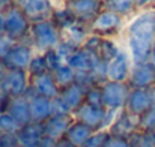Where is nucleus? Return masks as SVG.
Here are the masks:
<instances>
[{
  "mask_svg": "<svg viewBox=\"0 0 155 147\" xmlns=\"http://www.w3.org/2000/svg\"><path fill=\"white\" fill-rule=\"evenodd\" d=\"M124 39L134 65L149 62L155 44V8L137 12L127 23Z\"/></svg>",
  "mask_w": 155,
  "mask_h": 147,
  "instance_id": "1",
  "label": "nucleus"
},
{
  "mask_svg": "<svg viewBox=\"0 0 155 147\" xmlns=\"http://www.w3.org/2000/svg\"><path fill=\"white\" fill-rule=\"evenodd\" d=\"M30 42L38 54H44L48 50H54L62 42V32L51 20L33 23L30 29Z\"/></svg>",
  "mask_w": 155,
  "mask_h": 147,
  "instance_id": "2",
  "label": "nucleus"
},
{
  "mask_svg": "<svg viewBox=\"0 0 155 147\" xmlns=\"http://www.w3.org/2000/svg\"><path fill=\"white\" fill-rule=\"evenodd\" d=\"M127 20L108 9H103L91 24V33L105 39H116L125 32Z\"/></svg>",
  "mask_w": 155,
  "mask_h": 147,
  "instance_id": "3",
  "label": "nucleus"
},
{
  "mask_svg": "<svg viewBox=\"0 0 155 147\" xmlns=\"http://www.w3.org/2000/svg\"><path fill=\"white\" fill-rule=\"evenodd\" d=\"M6 17V26L5 33L15 42H24L30 39V29L32 23L26 17L24 11L18 5H12L9 9L5 11Z\"/></svg>",
  "mask_w": 155,
  "mask_h": 147,
  "instance_id": "4",
  "label": "nucleus"
},
{
  "mask_svg": "<svg viewBox=\"0 0 155 147\" xmlns=\"http://www.w3.org/2000/svg\"><path fill=\"white\" fill-rule=\"evenodd\" d=\"M36 54L38 53L35 51L30 39H27L24 42H17L9 51V54L6 56V59L3 60L2 65L8 71H27Z\"/></svg>",
  "mask_w": 155,
  "mask_h": 147,
  "instance_id": "5",
  "label": "nucleus"
},
{
  "mask_svg": "<svg viewBox=\"0 0 155 147\" xmlns=\"http://www.w3.org/2000/svg\"><path fill=\"white\" fill-rule=\"evenodd\" d=\"M101 90H103L104 107L111 111H122L130 96L131 87L128 86V83H116L107 80L101 84Z\"/></svg>",
  "mask_w": 155,
  "mask_h": 147,
  "instance_id": "6",
  "label": "nucleus"
},
{
  "mask_svg": "<svg viewBox=\"0 0 155 147\" xmlns=\"http://www.w3.org/2000/svg\"><path fill=\"white\" fill-rule=\"evenodd\" d=\"M30 89V77L27 71H6L0 83V92L11 98L26 96Z\"/></svg>",
  "mask_w": 155,
  "mask_h": 147,
  "instance_id": "7",
  "label": "nucleus"
},
{
  "mask_svg": "<svg viewBox=\"0 0 155 147\" xmlns=\"http://www.w3.org/2000/svg\"><path fill=\"white\" fill-rule=\"evenodd\" d=\"M134 63L131 60V56L128 50L124 47V50L107 63V80L116 81V83H127L131 74Z\"/></svg>",
  "mask_w": 155,
  "mask_h": 147,
  "instance_id": "8",
  "label": "nucleus"
},
{
  "mask_svg": "<svg viewBox=\"0 0 155 147\" xmlns=\"http://www.w3.org/2000/svg\"><path fill=\"white\" fill-rule=\"evenodd\" d=\"M72 15L77 21L84 24H92V21L98 17V14L104 9L103 0H69L66 3Z\"/></svg>",
  "mask_w": 155,
  "mask_h": 147,
  "instance_id": "9",
  "label": "nucleus"
},
{
  "mask_svg": "<svg viewBox=\"0 0 155 147\" xmlns=\"http://www.w3.org/2000/svg\"><path fill=\"white\" fill-rule=\"evenodd\" d=\"M107 114H108L107 108H98V107H92L89 104H83L74 113V119L78 122H83L84 125L91 126L97 132V131L105 129Z\"/></svg>",
  "mask_w": 155,
  "mask_h": 147,
  "instance_id": "10",
  "label": "nucleus"
},
{
  "mask_svg": "<svg viewBox=\"0 0 155 147\" xmlns=\"http://www.w3.org/2000/svg\"><path fill=\"white\" fill-rule=\"evenodd\" d=\"M20 8L24 11L26 17L29 18L32 24L51 20L53 12H54L53 0H24L20 5Z\"/></svg>",
  "mask_w": 155,
  "mask_h": 147,
  "instance_id": "11",
  "label": "nucleus"
},
{
  "mask_svg": "<svg viewBox=\"0 0 155 147\" xmlns=\"http://www.w3.org/2000/svg\"><path fill=\"white\" fill-rule=\"evenodd\" d=\"M107 131L113 137H120V138H128L130 140L137 131H140L139 129V117L131 116L130 113L122 110V111H119L114 122L110 125V128Z\"/></svg>",
  "mask_w": 155,
  "mask_h": 147,
  "instance_id": "12",
  "label": "nucleus"
},
{
  "mask_svg": "<svg viewBox=\"0 0 155 147\" xmlns=\"http://www.w3.org/2000/svg\"><path fill=\"white\" fill-rule=\"evenodd\" d=\"M151 107H154V101H152V95L149 89H131L124 110L130 113L131 116L140 117Z\"/></svg>",
  "mask_w": 155,
  "mask_h": 147,
  "instance_id": "13",
  "label": "nucleus"
},
{
  "mask_svg": "<svg viewBox=\"0 0 155 147\" xmlns=\"http://www.w3.org/2000/svg\"><path fill=\"white\" fill-rule=\"evenodd\" d=\"M128 86L131 89H151L155 86V66L152 63L134 65L128 78Z\"/></svg>",
  "mask_w": 155,
  "mask_h": 147,
  "instance_id": "14",
  "label": "nucleus"
},
{
  "mask_svg": "<svg viewBox=\"0 0 155 147\" xmlns=\"http://www.w3.org/2000/svg\"><path fill=\"white\" fill-rule=\"evenodd\" d=\"M33 95L44 96V98L48 99H54L60 95V89L56 84V81L53 78V74L48 72L45 75H41V77H36V78H30V89H29L26 98H30Z\"/></svg>",
  "mask_w": 155,
  "mask_h": 147,
  "instance_id": "15",
  "label": "nucleus"
},
{
  "mask_svg": "<svg viewBox=\"0 0 155 147\" xmlns=\"http://www.w3.org/2000/svg\"><path fill=\"white\" fill-rule=\"evenodd\" d=\"M74 114H65V116H57L53 114L51 117L44 123V135L51 137L54 140H60L66 137L68 129L74 123Z\"/></svg>",
  "mask_w": 155,
  "mask_h": 147,
  "instance_id": "16",
  "label": "nucleus"
},
{
  "mask_svg": "<svg viewBox=\"0 0 155 147\" xmlns=\"http://www.w3.org/2000/svg\"><path fill=\"white\" fill-rule=\"evenodd\" d=\"M91 36V26L89 24H84V23H74L72 26H69L68 29L62 30V41L72 45L74 48H81L87 38Z\"/></svg>",
  "mask_w": 155,
  "mask_h": 147,
  "instance_id": "17",
  "label": "nucleus"
},
{
  "mask_svg": "<svg viewBox=\"0 0 155 147\" xmlns=\"http://www.w3.org/2000/svg\"><path fill=\"white\" fill-rule=\"evenodd\" d=\"M29 99L30 104V113H32V122L44 125L53 116V102L51 99L33 95Z\"/></svg>",
  "mask_w": 155,
  "mask_h": 147,
  "instance_id": "18",
  "label": "nucleus"
},
{
  "mask_svg": "<svg viewBox=\"0 0 155 147\" xmlns=\"http://www.w3.org/2000/svg\"><path fill=\"white\" fill-rule=\"evenodd\" d=\"M44 137V125L30 123L23 126L17 132V141L20 147H39Z\"/></svg>",
  "mask_w": 155,
  "mask_h": 147,
  "instance_id": "19",
  "label": "nucleus"
},
{
  "mask_svg": "<svg viewBox=\"0 0 155 147\" xmlns=\"http://www.w3.org/2000/svg\"><path fill=\"white\" fill-rule=\"evenodd\" d=\"M8 113L21 126H26V125L33 123L32 122V113H30V104H29V99L26 98V96L11 99L9 107H8Z\"/></svg>",
  "mask_w": 155,
  "mask_h": 147,
  "instance_id": "20",
  "label": "nucleus"
},
{
  "mask_svg": "<svg viewBox=\"0 0 155 147\" xmlns=\"http://www.w3.org/2000/svg\"><path fill=\"white\" fill-rule=\"evenodd\" d=\"M86 92L87 89H84L83 86H80L78 83H74L72 86L63 89L60 92V98L65 101V104L69 107V110L72 111V114L84 104L86 99Z\"/></svg>",
  "mask_w": 155,
  "mask_h": 147,
  "instance_id": "21",
  "label": "nucleus"
},
{
  "mask_svg": "<svg viewBox=\"0 0 155 147\" xmlns=\"http://www.w3.org/2000/svg\"><path fill=\"white\" fill-rule=\"evenodd\" d=\"M94 129L87 125H84L83 122H78V120H74V123L71 125V128L68 129L66 132V138L75 144L77 147H81L92 135H94Z\"/></svg>",
  "mask_w": 155,
  "mask_h": 147,
  "instance_id": "22",
  "label": "nucleus"
},
{
  "mask_svg": "<svg viewBox=\"0 0 155 147\" xmlns=\"http://www.w3.org/2000/svg\"><path fill=\"white\" fill-rule=\"evenodd\" d=\"M103 2H104V9L113 11V12L122 15L128 21L137 14L134 0H103Z\"/></svg>",
  "mask_w": 155,
  "mask_h": 147,
  "instance_id": "23",
  "label": "nucleus"
},
{
  "mask_svg": "<svg viewBox=\"0 0 155 147\" xmlns=\"http://www.w3.org/2000/svg\"><path fill=\"white\" fill-rule=\"evenodd\" d=\"M53 78L56 81V84L59 86L60 92L69 86H72L75 81H77V72L66 63H63L60 68H57L54 72H53Z\"/></svg>",
  "mask_w": 155,
  "mask_h": 147,
  "instance_id": "24",
  "label": "nucleus"
},
{
  "mask_svg": "<svg viewBox=\"0 0 155 147\" xmlns=\"http://www.w3.org/2000/svg\"><path fill=\"white\" fill-rule=\"evenodd\" d=\"M51 21L54 23V26L62 32L65 29H68L69 26H72L74 23H77L75 17L72 15V12L69 11V8L66 5H62V6H56L54 8V12H53Z\"/></svg>",
  "mask_w": 155,
  "mask_h": 147,
  "instance_id": "25",
  "label": "nucleus"
},
{
  "mask_svg": "<svg viewBox=\"0 0 155 147\" xmlns=\"http://www.w3.org/2000/svg\"><path fill=\"white\" fill-rule=\"evenodd\" d=\"M122 50H124V47L119 45V44L116 42V39H105V38H103L100 50H98V56H100V59H101L103 62L108 63V62H110L111 59H114Z\"/></svg>",
  "mask_w": 155,
  "mask_h": 147,
  "instance_id": "26",
  "label": "nucleus"
},
{
  "mask_svg": "<svg viewBox=\"0 0 155 147\" xmlns=\"http://www.w3.org/2000/svg\"><path fill=\"white\" fill-rule=\"evenodd\" d=\"M48 66H47V62H45V57L44 54H36L27 69V74L30 78H36V77H41V75H45L48 74Z\"/></svg>",
  "mask_w": 155,
  "mask_h": 147,
  "instance_id": "27",
  "label": "nucleus"
},
{
  "mask_svg": "<svg viewBox=\"0 0 155 147\" xmlns=\"http://www.w3.org/2000/svg\"><path fill=\"white\" fill-rule=\"evenodd\" d=\"M23 126L6 111L0 114V131L3 134H9V135H17V132L21 129Z\"/></svg>",
  "mask_w": 155,
  "mask_h": 147,
  "instance_id": "28",
  "label": "nucleus"
},
{
  "mask_svg": "<svg viewBox=\"0 0 155 147\" xmlns=\"http://www.w3.org/2000/svg\"><path fill=\"white\" fill-rule=\"evenodd\" d=\"M84 104H89V105H92V107H98V108H105V107H104V99H103V90H101V86H95V87L87 89Z\"/></svg>",
  "mask_w": 155,
  "mask_h": 147,
  "instance_id": "29",
  "label": "nucleus"
},
{
  "mask_svg": "<svg viewBox=\"0 0 155 147\" xmlns=\"http://www.w3.org/2000/svg\"><path fill=\"white\" fill-rule=\"evenodd\" d=\"M139 129L143 132L155 131V105L139 117Z\"/></svg>",
  "mask_w": 155,
  "mask_h": 147,
  "instance_id": "30",
  "label": "nucleus"
},
{
  "mask_svg": "<svg viewBox=\"0 0 155 147\" xmlns=\"http://www.w3.org/2000/svg\"><path fill=\"white\" fill-rule=\"evenodd\" d=\"M108 138H110V132H108L107 129L97 131V132H94V135L81 147H104Z\"/></svg>",
  "mask_w": 155,
  "mask_h": 147,
  "instance_id": "31",
  "label": "nucleus"
},
{
  "mask_svg": "<svg viewBox=\"0 0 155 147\" xmlns=\"http://www.w3.org/2000/svg\"><path fill=\"white\" fill-rule=\"evenodd\" d=\"M44 57H45V62H47V66H48V71L50 74H53L57 68H60L65 62L60 59V56L57 54L56 50H48L47 53H44Z\"/></svg>",
  "mask_w": 155,
  "mask_h": 147,
  "instance_id": "32",
  "label": "nucleus"
},
{
  "mask_svg": "<svg viewBox=\"0 0 155 147\" xmlns=\"http://www.w3.org/2000/svg\"><path fill=\"white\" fill-rule=\"evenodd\" d=\"M130 143L133 147H154L151 143V138L148 135V132H143V131H137L131 138H130Z\"/></svg>",
  "mask_w": 155,
  "mask_h": 147,
  "instance_id": "33",
  "label": "nucleus"
},
{
  "mask_svg": "<svg viewBox=\"0 0 155 147\" xmlns=\"http://www.w3.org/2000/svg\"><path fill=\"white\" fill-rule=\"evenodd\" d=\"M17 42L12 41L6 33L0 35V63H3V60L6 59V56L9 54V51L12 50V47L15 45Z\"/></svg>",
  "mask_w": 155,
  "mask_h": 147,
  "instance_id": "34",
  "label": "nucleus"
},
{
  "mask_svg": "<svg viewBox=\"0 0 155 147\" xmlns=\"http://www.w3.org/2000/svg\"><path fill=\"white\" fill-rule=\"evenodd\" d=\"M53 102V114H57V116H65V114H72V111L69 110V107L65 104V101L60 98V95L57 98L51 99Z\"/></svg>",
  "mask_w": 155,
  "mask_h": 147,
  "instance_id": "35",
  "label": "nucleus"
},
{
  "mask_svg": "<svg viewBox=\"0 0 155 147\" xmlns=\"http://www.w3.org/2000/svg\"><path fill=\"white\" fill-rule=\"evenodd\" d=\"M104 147H133L128 138H120V137H113L110 135V138L107 140Z\"/></svg>",
  "mask_w": 155,
  "mask_h": 147,
  "instance_id": "36",
  "label": "nucleus"
},
{
  "mask_svg": "<svg viewBox=\"0 0 155 147\" xmlns=\"http://www.w3.org/2000/svg\"><path fill=\"white\" fill-rule=\"evenodd\" d=\"M0 147H18L17 135L3 134V135H2V138H0Z\"/></svg>",
  "mask_w": 155,
  "mask_h": 147,
  "instance_id": "37",
  "label": "nucleus"
},
{
  "mask_svg": "<svg viewBox=\"0 0 155 147\" xmlns=\"http://www.w3.org/2000/svg\"><path fill=\"white\" fill-rule=\"evenodd\" d=\"M134 2H136L137 12H142V11H146V9L154 8V0H134Z\"/></svg>",
  "mask_w": 155,
  "mask_h": 147,
  "instance_id": "38",
  "label": "nucleus"
},
{
  "mask_svg": "<svg viewBox=\"0 0 155 147\" xmlns=\"http://www.w3.org/2000/svg\"><path fill=\"white\" fill-rule=\"evenodd\" d=\"M56 143H57V140H54V138H51V137L44 135L42 140H41L39 147H56Z\"/></svg>",
  "mask_w": 155,
  "mask_h": 147,
  "instance_id": "39",
  "label": "nucleus"
},
{
  "mask_svg": "<svg viewBox=\"0 0 155 147\" xmlns=\"http://www.w3.org/2000/svg\"><path fill=\"white\" fill-rule=\"evenodd\" d=\"M56 147H77L75 144H72L66 137H63V138H60V140H57V143H56Z\"/></svg>",
  "mask_w": 155,
  "mask_h": 147,
  "instance_id": "40",
  "label": "nucleus"
},
{
  "mask_svg": "<svg viewBox=\"0 0 155 147\" xmlns=\"http://www.w3.org/2000/svg\"><path fill=\"white\" fill-rule=\"evenodd\" d=\"M12 5H15V0H0V11H6Z\"/></svg>",
  "mask_w": 155,
  "mask_h": 147,
  "instance_id": "41",
  "label": "nucleus"
},
{
  "mask_svg": "<svg viewBox=\"0 0 155 147\" xmlns=\"http://www.w3.org/2000/svg\"><path fill=\"white\" fill-rule=\"evenodd\" d=\"M5 26H6L5 11H0V35H3V33H5Z\"/></svg>",
  "mask_w": 155,
  "mask_h": 147,
  "instance_id": "42",
  "label": "nucleus"
},
{
  "mask_svg": "<svg viewBox=\"0 0 155 147\" xmlns=\"http://www.w3.org/2000/svg\"><path fill=\"white\" fill-rule=\"evenodd\" d=\"M149 63H152L155 66V44L154 47H152V51H151V59H149Z\"/></svg>",
  "mask_w": 155,
  "mask_h": 147,
  "instance_id": "43",
  "label": "nucleus"
},
{
  "mask_svg": "<svg viewBox=\"0 0 155 147\" xmlns=\"http://www.w3.org/2000/svg\"><path fill=\"white\" fill-rule=\"evenodd\" d=\"M148 135H149V138H151L152 146L155 147V131H149V132H148Z\"/></svg>",
  "mask_w": 155,
  "mask_h": 147,
  "instance_id": "44",
  "label": "nucleus"
},
{
  "mask_svg": "<svg viewBox=\"0 0 155 147\" xmlns=\"http://www.w3.org/2000/svg\"><path fill=\"white\" fill-rule=\"evenodd\" d=\"M23 2H24V0H15V5H18V6H20Z\"/></svg>",
  "mask_w": 155,
  "mask_h": 147,
  "instance_id": "45",
  "label": "nucleus"
},
{
  "mask_svg": "<svg viewBox=\"0 0 155 147\" xmlns=\"http://www.w3.org/2000/svg\"><path fill=\"white\" fill-rule=\"evenodd\" d=\"M2 135H3V132H2V131H0V138H2Z\"/></svg>",
  "mask_w": 155,
  "mask_h": 147,
  "instance_id": "46",
  "label": "nucleus"
},
{
  "mask_svg": "<svg viewBox=\"0 0 155 147\" xmlns=\"http://www.w3.org/2000/svg\"><path fill=\"white\" fill-rule=\"evenodd\" d=\"M154 8H155V0H154Z\"/></svg>",
  "mask_w": 155,
  "mask_h": 147,
  "instance_id": "47",
  "label": "nucleus"
},
{
  "mask_svg": "<svg viewBox=\"0 0 155 147\" xmlns=\"http://www.w3.org/2000/svg\"><path fill=\"white\" fill-rule=\"evenodd\" d=\"M18 147H20V146H18Z\"/></svg>",
  "mask_w": 155,
  "mask_h": 147,
  "instance_id": "48",
  "label": "nucleus"
}]
</instances>
